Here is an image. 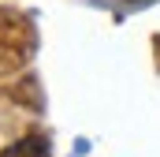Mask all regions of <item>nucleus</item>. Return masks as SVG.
<instances>
[{"label":"nucleus","instance_id":"1","mask_svg":"<svg viewBox=\"0 0 160 157\" xmlns=\"http://www.w3.org/2000/svg\"><path fill=\"white\" fill-rule=\"evenodd\" d=\"M34 26L26 15L0 8V75H15L26 68L30 52H34Z\"/></svg>","mask_w":160,"mask_h":157},{"label":"nucleus","instance_id":"2","mask_svg":"<svg viewBox=\"0 0 160 157\" xmlns=\"http://www.w3.org/2000/svg\"><path fill=\"white\" fill-rule=\"evenodd\" d=\"M0 157H48V142H45V135H26V138L11 142Z\"/></svg>","mask_w":160,"mask_h":157}]
</instances>
